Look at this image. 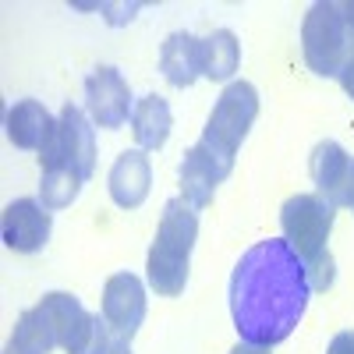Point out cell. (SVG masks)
Masks as SVG:
<instances>
[{
    "label": "cell",
    "mask_w": 354,
    "mask_h": 354,
    "mask_svg": "<svg viewBox=\"0 0 354 354\" xmlns=\"http://www.w3.org/2000/svg\"><path fill=\"white\" fill-rule=\"evenodd\" d=\"M227 298L241 344L252 347L283 344L312 301L305 259L283 238L255 241L234 266Z\"/></svg>",
    "instance_id": "1"
},
{
    "label": "cell",
    "mask_w": 354,
    "mask_h": 354,
    "mask_svg": "<svg viewBox=\"0 0 354 354\" xmlns=\"http://www.w3.org/2000/svg\"><path fill=\"white\" fill-rule=\"evenodd\" d=\"M195 238H198V209L185 198H170L163 205L149 262H145V280L160 298H177L185 290Z\"/></svg>",
    "instance_id": "2"
},
{
    "label": "cell",
    "mask_w": 354,
    "mask_h": 354,
    "mask_svg": "<svg viewBox=\"0 0 354 354\" xmlns=\"http://www.w3.org/2000/svg\"><path fill=\"white\" fill-rule=\"evenodd\" d=\"M305 64L322 78H340L354 61V0H319L301 21Z\"/></svg>",
    "instance_id": "3"
},
{
    "label": "cell",
    "mask_w": 354,
    "mask_h": 354,
    "mask_svg": "<svg viewBox=\"0 0 354 354\" xmlns=\"http://www.w3.org/2000/svg\"><path fill=\"white\" fill-rule=\"evenodd\" d=\"M39 305L57 330V347H64L68 354H110L117 344H124V337H117L110 322L103 315H93L75 294L50 290Z\"/></svg>",
    "instance_id": "4"
},
{
    "label": "cell",
    "mask_w": 354,
    "mask_h": 354,
    "mask_svg": "<svg viewBox=\"0 0 354 354\" xmlns=\"http://www.w3.org/2000/svg\"><path fill=\"white\" fill-rule=\"evenodd\" d=\"M39 167L43 170H75L82 181H88L96 170V128L85 117L82 106L68 103L57 117V128L46 138V145L39 149Z\"/></svg>",
    "instance_id": "5"
},
{
    "label": "cell",
    "mask_w": 354,
    "mask_h": 354,
    "mask_svg": "<svg viewBox=\"0 0 354 354\" xmlns=\"http://www.w3.org/2000/svg\"><path fill=\"white\" fill-rule=\"evenodd\" d=\"M333 220H337V205L330 198H322L319 192H298L280 205L283 241L305 262L322 255V252H330L326 241L333 234Z\"/></svg>",
    "instance_id": "6"
},
{
    "label": "cell",
    "mask_w": 354,
    "mask_h": 354,
    "mask_svg": "<svg viewBox=\"0 0 354 354\" xmlns=\"http://www.w3.org/2000/svg\"><path fill=\"white\" fill-rule=\"evenodd\" d=\"M255 117H259V88L245 78L230 82L220 93L209 121L202 128V142L227 153V156H238V145L248 138Z\"/></svg>",
    "instance_id": "7"
},
{
    "label": "cell",
    "mask_w": 354,
    "mask_h": 354,
    "mask_svg": "<svg viewBox=\"0 0 354 354\" xmlns=\"http://www.w3.org/2000/svg\"><path fill=\"white\" fill-rule=\"evenodd\" d=\"M85 110H88V121L103 131L124 128L135 113L131 85L124 82V75L110 64H100L85 78Z\"/></svg>",
    "instance_id": "8"
},
{
    "label": "cell",
    "mask_w": 354,
    "mask_h": 354,
    "mask_svg": "<svg viewBox=\"0 0 354 354\" xmlns=\"http://www.w3.org/2000/svg\"><path fill=\"white\" fill-rule=\"evenodd\" d=\"M234 170V156L205 145L202 138L185 153L181 167H177V181H181V198L192 202L195 209H205L216 195V185H223Z\"/></svg>",
    "instance_id": "9"
},
{
    "label": "cell",
    "mask_w": 354,
    "mask_h": 354,
    "mask_svg": "<svg viewBox=\"0 0 354 354\" xmlns=\"http://www.w3.org/2000/svg\"><path fill=\"white\" fill-rule=\"evenodd\" d=\"M103 319L113 326L117 337L131 340L145 322V283L135 273H113L103 283Z\"/></svg>",
    "instance_id": "10"
},
{
    "label": "cell",
    "mask_w": 354,
    "mask_h": 354,
    "mask_svg": "<svg viewBox=\"0 0 354 354\" xmlns=\"http://www.w3.org/2000/svg\"><path fill=\"white\" fill-rule=\"evenodd\" d=\"M53 230V216L39 198H15L4 209V223H0V234H4V245L18 255H32L50 241Z\"/></svg>",
    "instance_id": "11"
},
{
    "label": "cell",
    "mask_w": 354,
    "mask_h": 354,
    "mask_svg": "<svg viewBox=\"0 0 354 354\" xmlns=\"http://www.w3.org/2000/svg\"><path fill=\"white\" fill-rule=\"evenodd\" d=\"M106 188H110V198L121 205V209H138V205L149 198V188H153L149 153L145 149H124L106 174Z\"/></svg>",
    "instance_id": "12"
},
{
    "label": "cell",
    "mask_w": 354,
    "mask_h": 354,
    "mask_svg": "<svg viewBox=\"0 0 354 354\" xmlns=\"http://www.w3.org/2000/svg\"><path fill=\"white\" fill-rule=\"evenodd\" d=\"M160 71L174 88H192L202 78V39L192 32H170L160 46Z\"/></svg>",
    "instance_id": "13"
},
{
    "label": "cell",
    "mask_w": 354,
    "mask_h": 354,
    "mask_svg": "<svg viewBox=\"0 0 354 354\" xmlns=\"http://www.w3.org/2000/svg\"><path fill=\"white\" fill-rule=\"evenodd\" d=\"M53 128H57V117H50V110L39 100H18L4 117V131L18 149L39 153L46 145V138L53 135Z\"/></svg>",
    "instance_id": "14"
},
{
    "label": "cell",
    "mask_w": 354,
    "mask_h": 354,
    "mask_svg": "<svg viewBox=\"0 0 354 354\" xmlns=\"http://www.w3.org/2000/svg\"><path fill=\"white\" fill-rule=\"evenodd\" d=\"M170 128H174V113H170V103L160 93H149V96L135 100L131 131H135L138 149H145V153L163 149L167 138H170Z\"/></svg>",
    "instance_id": "15"
},
{
    "label": "cell",
    "mask_w": 354,
    "mask_h": 354,
    "mask_svg": "<svg viewBox=\"0 0 354 354\" xmlns=\"http://www.w3.org/2000/svg\"><path fill=\"white\" fill-rule=\"evenodd\" d=\"M347 167H351V153L344 149L340 142H333V138H322L315 149H312V156H308V174H312V181H315V192L322 198H330L333 205L340 198Z\"/></svg>",
    "instance_id": "16"
},
{
    "label": "cell",
    "mask_w": 354,
    "mask_h": 354,
    "mask_svg": "<svg viewBox=\"0 0 354 354\" xmlns=\"http://www.w3.org/2000/svg\"><path fill=\"white\" fill-rule=\"evenodd\" d=\"M238 64H241V43L230 28H216L213 36L202 39V78L230 82Z\"/></svg>",
    "instance_id": "17"
},
{
    "label": "cell",
    "mask_w": 354,
    "mask_h": 354,
    "mask_svg": "<svg viewBox=\"0 0 354 354\" xmlns=\"http://www.w3.org/2000/svg\"><path fill=\"white\" fill-rule=\"evenodd\" d=\"M82 177L75 170H64V167H57V170H43L39 177V202L46 205V209H68V205L78 198L82 192Z\"/></svg>",
    "instance_id": "18"
},
{
    "label": "cell",
    "mask_w": 354,
    "mask_h": 354,
    "mask_svg": "<svg viewBox=\"0 0 354 354\" xmlns=\"http://www.w3.org/2000/svg\"><path fill=\"white\" fill-rule=\"evenodd\" d=\"M305 270H308V283H312V294H326L333 283H337V262L330 252H322L315 259L305 262Z\"/></svg>",
    "instance_id": "19"
},
{
    "label": "cell",
    "mask_w": 354,
    "mask_h": 354,
    "mask_svg": "<svg viewBox=\"0 0 354 354\" xmlns=\"http://www.w3.org/2000/svg\"><path fill=\"white\" fill-rule=\"evenodd\" d=\"M337 205H344V209L354 213V156H351V167H347V177H344V188H340Z\"/></svg>",
    "instance_id": "20"
},
{
    "label": "cell",
    "mask_w": 354,
    "mask_h": 354,
    "mask_svg": "<svg viewBox=\"0 0 354 354\" xmlns=\"http://www.w3.org/2000/svg\"><path fill=\"white\" fill-rule=\"evenodd\" d=\"M326 354H354V330H344V333H337V337L330 340Z\"/></svg>",
    "instance_id": "21"
},
{
    "label": "cell",
    "mask_w": 354,
    "mask_h": 354,
    "mask_svg": "<svg viewBox=\"0 0 354 354\" xmlns=\"http://www.w3.org/2000/svg\"><path fill=\"white\" fill-rule=\"evenodd\" d=\"M337 82H340V88H344V93L354 100V61H351V64L340 71V78H337Z\"/></svg>",
    "instance_id": "22"
},
{
    "label": "cell",
    "mask_w": 354,
    "mask_h": 354,
    "mask_svg": "<svg viewBox=\"0 0 354 354\" xmlns=\"http://www.w3.org/2000/svg\"><path fill=\"white\" fill-rule=\"evenodd\" d=\"M230 354H270V347H252V344H238Z\"/></svg>",
    "instance_id": "23"
},
{
    "label": "cell",
    "mask_w": 354,
    "mask_h": 354,
    "mask_svg": "<svg viewBox=\"0 0 354 354\" xmlns=\"http://www.w3.org/2000/svg\"><path fill=\"white\" fill-rule=\"evenodd\" d=\"M110 354H131V340H124V344H117Z\"/></svg>",
    "instance_id": "24"
},
{
    "label": "cell",
    "mask_w": 354,
    "mask_h": 354,
    "mask_svg": "<svg viewBox=\"0 0 354 354\" xmlns=\"http://www.w3.org/2000/svg\"><path fill=\"white\" fill-rule=\"evenodd\" d=\"M4 354H25V351H21V347H15V344H8V347H4Z\"/></svg>",
    "instance_id": "25"
}]
</instances>
